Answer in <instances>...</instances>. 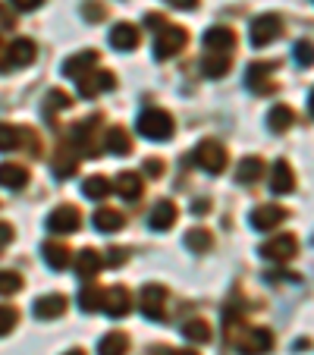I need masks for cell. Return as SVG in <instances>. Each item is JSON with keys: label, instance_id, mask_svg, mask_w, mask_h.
Instances as JSON below:
<instances>
[{"label": "cell", "instance_id": "cell-7", "mask_svg": "<svg viewBox=\"0 0 314 355\" xmlns=\"http://www.w3.org/2000/svg\"><path fill=\"white\" fill-rule=\"evenodd\" d=\"M26 145L32 155L41 151V139L26 126H10V123H0V151H16V148Z\"/></svg>", "mask_w": 314, "mask_h": 355}, {"label": "cell", "instance_id": "cell-4", "mask_svg": "<svg viewBox=\"0 0 314 355\" xmlns=\"http://www.w3.org/2000/svg\"><path fill=\"white\" fill-rule=\"evenodd\" d=\"M189 44V32L182 26L167 22L164 28H157V41H154V57L157 60H173L182 47Z\"/></svg>", "mask_w": 314, "mask_h": 355}, {"label": "cell", "instance_id": "cell-16", "mask_svg": "<svg viewBox=\"0 0 314 355\" xmlns=\"http://www.w3.org/2000/svg\"><path fill=\"white\" fill-rule=\"evenodd\" d=\"M35 57H38V47H35V41H28V38H16L13 44L7 47V67H13V69L28 67Z\"/></svg>", "mask_w": 314, "mask_h": 355}, {"label": "cell", "instance_id": "cell-18", "mask_svg": "<svg viewBox=\"0 0 314 355\" xmlns=\"http://www.w3.org/2000/svg\"><path fill=\"white\" fill-rule=\"evenodd\" d=\"M60 315H67V295L51 293L35 302V318H38V321H54V318H60Z\"/></svg>", "mask_w": 314, "mask_h": 355}, {"label": "cell", "instance_id": "cell-43", "mask_svg": "<svg viewBox=\"0 0 314 355\" xmlns=\"http://www.w3.org/2000/svg\"><path fill=\"white\" fill-rule=\"evenodd\" d=\"M164 170H167V167H164V161H161V157H151V161L145 164V173L151 176V180H157V176H164Z\"/></svg>", "mask_w": 314, "mask_h": 355}, {"label": "cell", "instance_id": "cell-44", "mask_svg": "<svg viewBox=\"0 0 314 355\" xmlns=\"http://www.w3.org/2000/svg\"><path fill=\"white\" fill-rule=\"evenodd\" d=\"M16 10H22V13H28V10H35V7H41L44 0H10Z\"/></svg>", "mask_w": 314, "mask_h": 355}, {"label": "cell", "instance_id": "cell-28", "mask_svg": "<svg viewBox=\"0 0 314 355\" xmlns=\"http://www.w3.org/2000/svg\"><path fill=\"white\" fill-rule=\"evenodd\" d=\"M293 123H295L293 107H286V104H274V107H270V114H268V126H270V132L283 135V132H289V129H293Z\"/></svg>", "mask_w": 314, "mask_h": 355}, {"label": "cell", "instance_id": "cell-35", "mask_svg": "<svg viewBox=\"0 0 314 355\" xmlns=\"http://www.w3.org/2000/svg\"><path fill=\"white\" fill-rule=\"evenodd\" d=\"M76 170H79V155H76L73 148H60V155L54 157V173L60 180H69Z\"/></svg>", "mask_w": 314, "mask_h": 355}, {"label": "cell", "instance_id": "cell-38", "mask_svg": "<svg viewBox=\"0 0 314 355\" xmlns=\"http://www.w3.org/2000/svg\"><path fill=\"white\" fill-rule=\"evenodd\" d=\"M22 289V277L16 270H0V295H13Z\"/></svg>", "mask_w": 314, "mask_h": 355}, {"label": "cell", "instance_id": "cell-12", "mask_svg": "<svg viewBox=\"0 0 314 355\" xmlns=\"http://www.w3.org/2000/svg\"><path fill=\"white\" fill-rule=\"evenodd\" d=\"M101 311H107L110 318H126L132 311V293L126 286H110L104 289V302H101Z\"/></svg>", "mask_w": 314, "mask_h": 355}, {"label": "cell", "instance_id": "cell-46", "mask_svg": "<svg viewBox=\"0 0 314 355\" xmlns=\"http://www.w3.org/2000/svg\"><path fill=\"white\" fill-rule=\"evenodd\" d=\"M148 26H151L154 28V32H157V28H164V26H167V19H164V16H157V13H148Z\"/></svg>", "mask_w": 314, "mask_h": 355}, {"label": "cell", "instance_id": "cell-31", "mask_svg": "<svg viewBox=\"0 0 314 355\" xmlns=\"http://www.w3.org/2000/svg\"><path fill=\"white\" fill-rule=\"evenodd\" d=\"M186 248L189 252H198V255H204V252H211L214 248V233L204 227H192L186 233Z\"/></svg>", "mask_w": 314, "mask_h": 355}, {"label": "cell", "instance_id": "cell-19", "mask_svg": "<svg viewBox=\"0 0 314 355\" xmlns=\"http://www.w3.org/2000/svg\"><path fill=\"white\" fill-rule=\"evenodd\" d=\"M101 268H104V258H101L98 248H82L79 258H76V274L82 280H94L101 274Z\"/></svg>", "mask_w": 314, "mask_h": 355}, {"label": "cell", "instance_id": "cell-26", "mask_svg": "<svg viewBox=\"0 0 314 355\" xmlns=\"http://www.w3.org/2000/svg\"><path fill=\"white\" fill-rule=\"evenodd\" d=\"M104 148L120 157H126V155H132V139H129V132L123 126H110L107 135H104Z\"/></svg>", "mask_w": 314, "mask_h": 355}, {"label": "cell", "instance_id": "cell-6", "mask_svg": "<svg viewBox=\"0 0 314 355\" xmlns=\"http://www.w3.org/2000/svg\"><path fill=\"white\" fill-rule=\"evenodd\" d=\"M233 343L242 355H268L274 349V334L268 327H245Z\"/></svg>", "mask_w": 314, "mask_h": 355}, {"label": "cell", "instance_id": "cell-49", "mask_svg": "<svg viewBox=\"0 0 314 355\" xmlns=\"http://www.w3.org/2000/svg\"><path fill=\"white\" fill-rule=\"evenodd\" d=\"M170 3H173L176 10H195L198 7V0H170Z\"/></svg>", "mask_w": 314, "mask_h": 355}, {"label": "cell", "instance_id": "cell-33", "mask_svg": "<svg viewBox=\"0 0 314 355\" xmlns=\"http://www.w3.org/2000/svg\"><path fill=\"white\" fill-rule=\"evenodd\" d=\"M261 176H264V161H261V157H242L239 167H236V180L245 182V186L258 182Z\"/></svg>", "mask_w": 314, "mask_h": 355}, {"label": "cell", "instance_id": "cell-52", "mask_svg": "<svg viewBox=\"0 0 314 355\" xmlns=\"http://www.w3.org/2000/svg\"><path fill=\"white\" fill-rule=\"evenodd\" d=\"M308 107H311V116H314V92H311V101H308Z\"/></svg>", "mask_w": 314, "mask_h": 355}, {"label": "cell", "instance_id": "cell-36", "mask_svg": "<svg viewBox=\"0 0 314 355\" xmlns=\"http://www.w3.org/2000/svg\"><path fill=\"white\" fill-rule=\"evenodd\" d=\"M101 302H104V289L101 286H94V283H88L85 289L79 293V305H82V311H101Z\"/></svg>", "mask_w": 314, "mask_h": 355}, {"label": "cell", "instance_id": "cell-48", "mask_svg": "<svg viewBox=\"0 0 314 355\" xmlns=\"http://www.w3.org/2000/svg\"><path fill=\"white\" fill-rule=\"evenodd\" d=\"M192 211H195V214H207V211H211V201H207V198H198V201L192 205Z\"/></svg>", "mask_w": 314, "mask_h": 355}, {"label": "cell", "instance_id": "cell-45", "mask_svg": "<svg viewBox=\"0 0 314 355\" xmlns=\"http://www.w3.org/2000/svg\"><path fill=\"white\" fill-rule=\"evenodd\" d=\"M10 239H13V227H10V223H3V220H0V248L7 245Z\"/></svg>", "mask_w": 314, "mask_h": 355}, {"label": "cell", "instance_id": "cell-51", "mask_svg": "<svg viewBox=\"0 0 314 355\" xmlns=\"http://www.w3.org/2000/svg\"><path fill=\"white\" fill-rule=\"evenodd\" d=\"M63 355H85L82 349H69V352H63Z\"/></svg>", "mask_w": 314, "mask_h": 355}, {"label": "cell", "instance_id": "cell-2", "mask_svg": "<svg viewBox=\"0 0 314 355\" xmlns=\"http://www.w3.org/2000/svg\"><path fill=\"white\" fill-rule=\"evenodd\" d=\"M139 132L145 135V139H151V141H167V139H173L176 123H173V116H170L167 110L148 107L145 114L139 116Z\"/></svg>", "mask_w": 314, "mask_h": 355}, {"label": "cell", "instance_id": "cell-42", "mask_svg": "<svg viewBox=\"0 0 314 355\" xmlns=\"http://www.w3.org/2000/svg\"><path fill=\"white\" fill-rule=\"evenodd\" d=\"M104 261L110 264V268H123V264L129 261V248H107V258Z\"/></svg>", "mask_w": 314, "mask_h": 355}, {"label": "cell", "instance_id": "cell-39", "mask_svg": "<svg viewBox=\"0 0 314 355\" xmlns=\"http://www.w3.org/2000/svg\"><path fill=\"white\" fill-rule=\"evenodd\" d=\"M16 324H19V311L13 305H0V336H7Z\"/></svg>", "mask_w": 314, "mask_h": 355}, {"label": "cell", "instance_id": "cell-27", "mask_svg": "<svg viewBox=\"0 0 314 355\" xmlns=\"http://www.w3.org/2000/svg\"><path fill=\"white\" fill-rule=\"evenodd\" d=\"M129 352V336L123 330H110L101 336L98 343V355H126Z\"/></svg>", "mask_w": 314, "mask_h": 355}, {"label": "cell", "instance_id": "cell-50", "mask_svg": "<svg viewBox=\"0 0 314 355\" xmlns=\"http://www.w3.org/2000/svg\"><path fill=\"white\" fill-rule=\"evenodd\" d=\"M0 69H7V47H3V41H0Z\"/></svg>", "mask_w": 314, "mask_h": 355}, {"label": "cell", "instance_id": "cell-15", "mask_svg": "<svg viewBox=\"0 0 314 355\" xmlns=\"http://www.w3.org/2000/svg\"><path fill=\"white\" fill-rule=\"evenodd\" d=\"M236 47V32L229 26H214L204 32V51L207 54H229Z\"/></svg>", "mask_w": 314, "mask_h": 355}, {"label": "cell", "instance_id": "cell-24", "mask_svg": "<svg viewBox=\"0 0 314 355\" xmlns=\"http://www.w3.org/2000/svg\"><path fill=\"white\" fill-rule=\"evenodd\" d=\"M270 189L277 195H289L295 189V173L289 167V161H277L274 170H270Z\"/></svg>", "mask_w": 314, "mask_h": 355}, {"label": "cell", "instance_id": "cell-5", "mask_svg": "<svg viewBox=\"0 0 314 355\" xmlns=\"http://www.w3.org/2000/svg\"><path fill=\"white\" fill-rule=\"evenodd\" d=\"M167 286H161V283H148L145 289L139 293V309L141 315L148 318V321H164V315H167Z\"/></svg>", "mask_w": 314, "mask_h": 355}, {"label": "cell", "instance_id": "cell-3", "mask_svg": "<svg viewBox=\"0 0 314 355\" xmlns=\"http://www.w3.org/2000/svg\"><path fill=\"white\" fill-rule=\"evenodd\" d=\"M227 161H229L227 148H223L217 139L198 141L195 151H192V164L195 167H201L204 173H223V170H227Z\"/></svg>", "mask_w": 314, "mask_h": 355}, {"label": "cell", "instance_id": "cell-25", "mask_svg": "<svg viewBox=\"0 0 314 355\" xmlns=\"http://www.w3.org/2000/svg\"><path fill=\"white\" fill-rule=\"evenodd\" d=\"M0 186L13 189V192L26 189L28 186V170L22 167V164H0Z\"/></svg>", "mask_w": 314, "mask_h": 355}, {"label": "cell", "instance_id": "cell-11", "mask_svg": "<svg viewBox=\"0 0 314 355\" xmlns=\"http://www.w3.org/2000/svg\"><path fill=\"white\" fill-rule=\"evenodd\" d=\"M274 73H277L274 60H258V63H252V67L245 69V85L252 88V92H258V94L274 92V79H270Z\"/></svg>", "mask_w": 314, "mask_h": 355}, {"label": "cell", "instance_id": "cell-21", "mask_svg": "<svg viewBox=\"0 0 314 355\" xmlns=\"http://www.w3.org/2000/svg\"><path fill=\"white\" fill-rule=\"evenodd\" d=\"M41 258L47 261V268H54V270H67L69 264H73V255H69V248L63 245V242H44L41 245Z\"/></svg>", "mask_w": 314, "mask_h": 355}, {"label": "cell", "instance_id": "cell-30", "mask_svg": "<svg viewBox=\"0 0 314 355\" xmlns=\"http://www.w3.org/2000/svg\"><path fill=\"white\" fill-rule=\"evenodd\" d=\"M229 67H233L229 54H204V60H201V73L207 79H223L229 73Z\"/></svg>", "mask_w": 314, "mask_h": 355}, {"label": "cell", "instance_id": "cell-9", "mask_svg": "<svg viewBox=\"0 0 314 355\" xmlns=\"http://www.w3.org/2000/svg\"><path fill=\"white\" fill-rule=\"evenodd\" d=\"M280 35H283V19L277 13H264V16H258V19L252 22L248 38H252L254 47H268L270 41H277Z\"/></svg>", "mask_w": 314, "mask_h": 355}, {"label": "cell", "instance_id": "cell-10", "mask_svg": "<svg viewBox=\"0 0 314 355\" xmlns=\"http://www.w3.org/2000/svg\"><path fill=\"white\" fill-rule=\"evenodd\" d=\"M51 233H76V230L82 227V211L76 208V205H60V208H54L51 214H47V223H44Z\"/></svg>", "mask_w": 314, "mask_h": 355}, {"label": "cell", "instance_id": "cell-23", "mask_svg": "<svg viewBox=\"0 0 314 355\" xmlns=\"http://www.w3.org/2000/svg\"><path fill=\"white\" fill-rule=\"evenodd\" d=\"M139 41H141V35L132 22H116V26L110 28V44H114L116 51H132V47H139Z\"/></svg>", "mask_w": 314, "mask_h": 355}, {"label": "cell", "instance_id": "cell-20", "mask_svg": "<svg viewBox=\"0 0 314 355\" xmlns=\"http://www.w3.org/2000/svg\"><path fill=\"white\" fill-rule=\"evenodd\" d=\"M114 192L123 195L126 201H135V198H141V192H145V182H141V176L135 173V170H123L114 182Z\"/></svg>", "mask_w": 314, "mask_h": 355}, {"label": "cell", "instance_id": "cell-1", "mask_svg": "<svg viewBox=\"0 0 314 355\" xmlns=\"http://www.w3.org/2000/svg\"><path fill=\"white\" fill-rule=\"evenodd\" d=\"M98 132H101V114H94L91 120H82V123H76V126H73V132H69V141H73V151H76V155L98 157V155H101Z\"/></svg>", "mask_w": 314, "mask_h": 355}, {"label": "cell", "instance_id": "cell-47", "mask_svg": "<svg viewBox=\"0 0 314 355\" xmlns=\"http://www.w3.org/2000/svg\"><path fill=\"white\" fill-rule=\"evenodd\" d=\"M157 355H198V352H192V349H154Z\"/></svg>", "mask_w": 314, "mask_h": 355}, {"label": "cell", "instance_id": "cell-22", "mask_svg": "<svg viewBox=\"0 0 314 355\" xmlns=\"http://www.w3.org/2000/svg\"><path fill=\"white\" fill-rule=\"evenodd\" d=\"M176 217H180V208H176L170 198H161L157 205H154L148 223H151V230H170L176 223Z\"/></svg>", "mask_w": 314, "mask_h": 355}, {"label": "cell", "instance_id": "cell-14", "mask_svg": "<svg viewBox=\"0 0 314 355\" xmlns=\"http://www.w3.org/2000/svg\"><path fill=\"white\" fill-rule=\"evenodd\" d=\"M248 220H252L254 230L268 233V230H277L283 220H286V208H283V205H258Z\"/></svg>", "mask_w": 314, "mask_h": 355}, {"label": "cell", "instance_id": "cell-32", "mask_svg": "<svg viewBox=\"0 0 314 355\" xmlns=\"http://www.w3.org/2000/svg\"><path fill=\"white\" fill-rule=\"evenodd\" d=\"M94 230H101V233H116V230H123V223H126V217L120 214V211L114 208H101L98 214L91 217Z\"/></svg>", "mask_w": 314, "mask_h": 355}, {"label": "cell", "instance_id": "cell-17", "mask_svg": "<svg viewBox=\"0 0 314 355\" xmlns=\"http://www.w3.org/2000/svg\"><path fill=\"white\" fill-rule=\"evenodd\" d=\"M101 54L98 51H82V54H73L67 63H63V76H69V79H82L85 73H91L94 67H98Z\"/></svg>", "mask_w": 314, "mask_h": 355}, {"label": "cell", "instance_id": "cell-40", "mask_svg": "<svg viewBox=\"0 0 314 355\" xmlns=\"http://www.w3.org/2000/svg\"><path fill=\"white\" fill-rule=\"evenodd\" d=\"M293 54L302 67H314V41H299Z\"/></svg>", "mask_w": 314, "mask_h": 355}, {"label": "cell", "instance_id": "cell-34", "mask_svg": "<svg viewBox=\"0 0 314 355\" xmlns=\"http://www.w3.org/2000/svg\"><path fill=\"white\" fill-rule=\"evenodd\" d=\"M82 192H85V198H91V201H104L110 192H114V182H110L107 176H88V180L82 182Z\"/></svg>", "mask_w": 314, "mask_h": 355}, {"label": "cell", "instance_id": "cell-37", "mask_svg": "<svg viewBox=\"0 0 314 355\" xmlns=\"http://www.w3.org/2000/svg\"><path fill=\"white\" fill-rule=\"evenodd\" d=\"M73 107V98H69L67 92H60V88H54V92H47V101H44V114L54 116L57 110H69Z\"/></svg>", "mask_w": 314, "mask_h": 355}, {"label": "cell", "instance_id": "cell-29", "mask_svg": "<svg viewBox=\"0 0 314 355\" xmlns=\"http://www.w3.org/2000/svg\"><path fill=\"white\" fill-rule=\"evenodd\" d=\"M182 336H186L189 343H198V346H204V343H211V336H214V327H211L204 318H192V321L182 324Z\"/></svg>", "mask_w": 314, "mask_h": 355}, {"label": "cell", "instance_id": "cell-41", "mask_svg": "<svg viewBox=\"0 0 314 355\" xmlns=\"http://www.w3.org/2000/svg\"><path fill=\"white\" fill-rule=\"evenodd\" d=\"M82 16H85L88 22H101L104 16H107V10H104V3H101V0H88L85 7H82Z\"/></svg>", "mask_w": 314, "mask_h": 355}, {"label": "cell", "instance_id": "cell-13", "mask_svg": "<svg viewBox=\"0 0 314 355\" xmlns=\"http://www.w3.org/2000/svg\"><path fill=\"white\" fill-rule=\"evenodd\" d=\"M76 85H79L82 98H94V94H101V92L116 88V76L107 73V69H98V73H85L82 79H76Z\"/></svg>", "mask_w": 314, "mask_h": 355}, {"label": "cell", "instance_id": "cell-8", "mask_svg": "<svg viewBox=\"0 0 314 355\" xmlns=\"http://www.w3.org/2000/svg\"><path fill=\"white\" fill-rule=\"evenodd\" d=\"M295 255H299V239H295L293 233H280L261 245V258H268V261H274V264H286V261H293Z\"/></svg>", "mask_w": 314, "mask_h": 355}]
</instances>
